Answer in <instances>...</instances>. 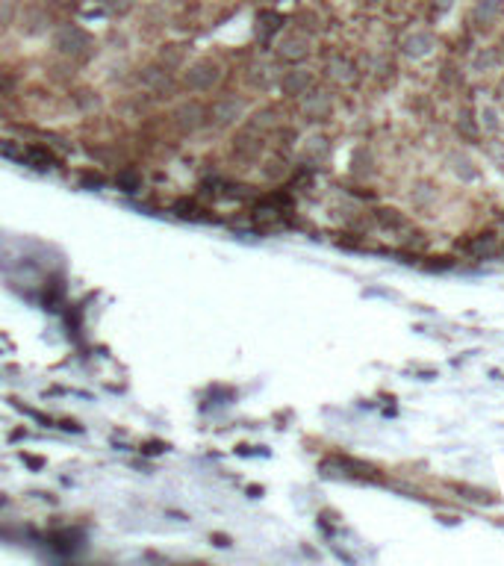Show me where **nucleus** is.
Listing matches in <instances>:
<instances>
[{
	"label": "nucleus",
	"instance_id": "nucleus-9",
	"mask_svg": "<svg viewBox=\"0 0 504 566\" xmlns=\"http://www.w3.org/2000/svg\"><path fill=\"white\" fill-rule=\"evenodd\" d=\"M186 56H189V47L186 45H163L160 56H156V62L165 65L168 71H177V68L186 65Z\"/></svg>",
	"mask_w": 504,
	"mask_h": 566
},
{
	"label": "nucleus",
	"instance_id": "nucleus-12",
	"mask_svg": "<svg viewBox=\"0 0 504 566\" xmlns=\"http://www.w3.org/2000/svg\"><path fill=\"white\" fill-rule=\"evenodd\" d=\"M248 80H251L254 89H272L274 83L280 80V77H278V71H274L272 65H254L248 71Z\"/></svg>",
	"mask_w": 504,
	"mask_h": 566
},
{
	"label": "nucleus",
	"instance_id": "nucleus-22",
	"mask_svg": "<svg viewBox=\"0 0 504 566\" xmlns=\"http://www.w3.org/2000/svg\"><path fill=\"white\" fill-rule=\"evenodd\" d=\"M499 97H501V101H504V80H501V86H499Z\"/></svg>",
	"mask_w": 504,
	"mask_h": 566
},
{
	"label": "nucleus",
	"instance_id": "nucleus-14",
	"mask_svg": "<svg viewBox=\"0 0 504 566\" xmlns=\"http://www.w3.org/2000/svg\"><path fill=\"white\" fill-rule=\"evenodd\" d=\"M448 163H451V172L457 174V177H463V180H475V177H478V168H472L469 156H463V154H454Z\"/></svg>",
	"mask_w": 504,
	"mask_h": 566
},
{
	"label": "nucleus",
	"instance_id": "nucleus-19",
	"mask_svg": "<svg viewBox=\"0 0 504 566\" xmlns=\"http://www.w3.org/2000/svg\"><path fill=\"white\" fill-rule=\"evenodd\" d=\"M260 21H263V27L256 24V33H260L263 38H269V33H274V30L280 27V15H269V12H265V15H260Z\"/></svg>",
	"mask_w": 504,
	"mask_h": 566
},
{
	"label": "nucleus",
	"instance_id": "nucleus-6",
	"mask_svg": "<svg viewBox=\"0 0 504 566\" xmlns=\"http://www.w3.org/2000/svg\"><path fill=\"white\" fill-rule=\"evenodd\" d=\"M278 56L283 62H304L310 56V42L301 33H289L278 42Z\"/></svg>",
	"mask_w": 504,
	"mask_h": 566
},
{
	"label": "nucleus",
	"instance_id": "nucleus-20",
	"mask_svg": "<svg viewBox=\"0 0 504 566\" xmlns=\"http://www.w3.org/2000/svg\"><path fill=\"white\" fill-rule=\"evenodd\" d=\"M310 148H307V156L310 160H315V156H328V142L324 139H310Z\"/></svg>",
	"mask_w": 504,
	"mask_h": 566
},
{
	"label": "nucleus",
	"instance_id": "nucleus-1",
	"mask_svg": "<svg viewBox=\"0 0 504 566\" xmlns=\"http://www.w3.org/2000/svg\"><path fill=\"white\" fill-rule=\"evenodd\" d=\"M95 38L77 24H62L53 33V51L68 62H86L95 54Z\"/></svg>",
	"mask_w": 504,
	"mask_h": 566
},
{
	"label": "nucleus",
	"instance_id": "nucleus-21",
	"mask_svg": "<svg viewBox=\"0 0 504 566\" xmlns=\"http://www.w3.org/2000/svg\"><path fill=\"white\" fill-rule=\"evenodd\" d=\"M433 3H440L442 9H448V6H451V0H433Z\"/></svg>",
	"mask_w": 504,
	"mask_h": 566
},
{
	"label": "nucleus",
	"instance_id": "nucleus-18",
	"mask_svg": "<svg viewBox=\"0 0 504 566\" xmlns=\"http://www.w3.org/2000/svg\"><path fill=\"white\" fill-rule=\"evenodd\" d=\"M101 6L112 15H127L136 6V0H101Z\"/></svg>",
	"mask_w": 504,
	"mask_h": 566
},
{
	"label": "nucleus",
	"instance_id": "nucleus-16",
	"mask_svg": "<svg viewBox=\"0 0 504 566\" xmlns=\"http://www.w3.org/2000/svg\"><path fill=\"white\" fill-rule=\"evenodd\" d=\"M15 18H18L15 3H9V0H0V33L12 27V24H15Z\"/></svg>",
	"mask_w": 504,
	"mask_h": 566
},
{
	"label": "nucleus",
	"instance_id": "nucleus-10",
	"mask_svg": "<svg viewBox=\"0 0 504 566\" xmlns=\"http://www.w3.org/2000/svg\"><path fill=\"white\" fill-rule=\"evenodd\" d=\"M504 15V0H481L475 9V18L481 21V27H492Z\"/></svg>",
	"mask_w": 504,
	"mask_h": 566
},
{
	"label": "nucleus",
	"instance_id": "nucleus-3",
	"mask_svg": "<svg viewBox=\"0 0 504 566\" xmlns=\"http://www.w3.org/2000/svg\"><path fill=\"white\" fill-rule=\"evenodd\" d=\"M245 115V101L236 95H219L206 106V124L213 127H230Z\"/></svg>",
	"mask_w": 504,
	"mask_h": 566
},
{
	"label": "nucleus",
	"instance_id": "nucleus-7",
	"mask_svg": "<svg viewBox=\"0 0 504 566\" xmlns=\"http://www.w3.org/2000/svg\"><path fill=\"white\" fill-rule=\"evenodd\" d=\"M280 89H283V95H289V97H295V95H304L307 89L313 86V74L310 71H304V68H295V71H283V77H280Z\"/></svg>",
	"mask_w": 504,
	"mask_h": 566
},
{
	"label": "nucleus",
	"instance_id": "nucleus-8",
	"mask_svg": "<svg viewBox=\"0 0 504 566\" xmlns=\"http://www.w3.org/2000/svg\"><path fill=\"white\" fill-rule=\"evenodd\" d=\"M21 30L27 36H38V33H45L47 27H51V18H47L45 9H38V6H29L27 12H21Z\"/></svg>",
	"mask_w": 504,
	"mask_h": 566
},
{
	"label": "nucleus",
	"instance_id": "nucleus-4",
	"mask_svg": "<svg viewBox=\"0 0 504 566\" xmlns=\"http://www.w3.org/2000/svg\"><path fill=\"white\" fill-rule=\"evenodd\" d=\"M171 124L177 127V130H183V133H195V130H201V127L206 124V106L201 101H183L180 106H174V113H171Z\"/></svg>",
	"mask_w": 504,
	"mask_h": 566
},
{
	"label": "nucleus",
	"instance_id": "nucleus-11",
	"mask_svg": "<svg viewBox=\"0 0 504 566\" xmlns=\"http://www.w3.org/2000/svg\"><path fill=\"white\" fill-rule=\"evenodd\" d=\"M71 101L80 113H95V109L101 106V95H97L92 86H80V89H74L71 92Z\"/></svg>",
	"mask_w": 504,
	"mask_h": 566
},
{
	"label": "nucleus",
	"instance_id": "nucleus-5",
	"mask_svg": "<svg viewBox=\"0 0 504 566\" xmlns=\"http://www.w3.org/2000/svg\"><path fill=\"white\" fill-rule=\"evenodd\" d=\"M304 101H301V113L307 115V118H328L331 115V109H333V101H331V95L328 92H322V89H307V92L301 95Z\"/></svg>",
	"mask_w": 504,
	"mask_h": 566
},
{
	"label": "nucleus",
	"instance_id": "nucleus-17",
	"mask_svg": "<svg viewBox=\"0 0 504 566\" xmlns=\"http://www.w3.org/2000/svg\"><path fill=\"white\" fill-rule=\"evenodd\" d=\"M328 71H331V77H333V80H345V83H348L351 77H354V74H351V65L345 62V59H331Z\"/></svg>",
	"mask_w": 504,
	"mask_h": 566
},
{
	"label": "nucleus",
	"instance_id": "nucleus-2",
	"mask_svg": "<svg viewBox=\"0 0 504 566\" xmlns=\"http://www.w3.org/2000/svg\"><path fill=\"white\" fill-rule=\"evenodd\" d=\"M221 77H224V71L219 62H213V59H195L192 65H183L180 86L192 95H206V92H213V89H219Z\"/></svg>",
	"mask_w": 504,
	"mask_h": 566
},
{
	"label": "nucleus",
	"instance_id": "nucleus-13",
	"mask_svg": "<svg viewBox=\"0 0 504 566\" xmlns=\"http://www.w3.org/2000/svg\"><path fill=\"white\" fill-rule=\"evenodd\" d=\"M433 47V36L428 33H416V36H410L407 42H404V51H407L410 56H424Z\"/></svg>",
	"mask_w": 504,
	"mask_h": 566
},
{
	"label": "nucleus",
	"instance_id": "nucleus-15",
	"mask_svg": "<svg viewBox=\"0 0 504 566\" xmlns=\"http://www.w3.org/2000/svg\"><path fill=\"white\" fill-rule=\"evenodd\" d=\"M378 222L383 231H404V227H407V218L398 210H378Z\"/></svg>",
	"mask_w": 504,
	"mask_h": 566
}]
</instances>
